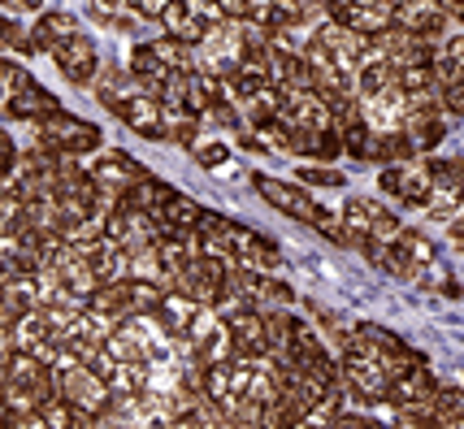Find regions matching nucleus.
<instances>
[{
  "instance_id": "nucleus-1",
  "label": "nucleus",
  "mask_w": 464,
  "mask_h": 429,
  "mask_svg": "<svg viewBox=\"0 0 464 429\" xmlns=\"http://www.w3.org/2000/svg\"><path fill=\"white\" fill-rule=\"evenodd\" d=\"M339 225H343V243L347 247H361L369 239H378V243H391L395 234H400V217L382 208L378 200H369V195H356V200H347L343 213H339Z\"/></svg>"
},
{
  "instance_id": "nucleus-2",
  "label": "nucleus",
  "mask_w": 464,
  "mask_h": 429,
  "mask_svg": "<svg viewBox=\"0 0 464 429\" xmlns=\"http://www.w3.org/2000/svg\"><path fill=\"white\" fill-rule=\"evenodd\" d=\"M339 382H347L361 399L378 404V399H386V390H391V368L382 365V356H373L361 338H352V334H347L343 365H339Z\"/></svg>"
},
{
  "instance_id": "nucleus-3",
  "label": "nucleus",
  "mask_w": 464,
  "mask_h": 429,
  "mask_svg": "<svg viewBox=\"0 0 464 429\" xmlns=\"http://www.w3.org/2000/svg\"><path fill=\"white\" fill-rule=\"evenodd\" d=\"M40 148L57 152V157H87V152H101V126L82 122L74 113L57 109L53 118L40 122Z\"/></svg>"
},
{
  "instance_id": "nucleus-4",
  "label": "nucleus",
  "mask_w": 464,
  "mask_h": 429,
  "mask_svg": "<svg viewBox=\"0 0 464 429\" xmlns=\"http://www.w3.org/2000/svg\"><path fill=\"white\" fill-rule=\"evenodd\" d=\"M113 113H118L135 135H143V139H169V122H165V113H161V100L140 91V87L126 91V96L113 104Z\"/></svg>"
},
{
  "instance_id": "nucleus-5",
  "label": "nucleus",
  "mask_w": 464,
  "mask_h": 429,
  "mask_svg": "<svg viewBox=\"0 0 464 429\" xmlns=\"http://www.w3.org/2000/svg\"><path fill=\"white\" fill-rule=\"evenodd\" d=\"M48 57L57 62V70L74 82V87H87V82L96 79V65H101V57H96V43L87 40L82 31H74L70 40H61Z\"/></svg>"
},
{
  "instance_id": "nucleus-6",
  "label": "nucleus",
  "mask_w": 464,
  "mask_h": 429,
  "mask_svg": "<svg viewBox=\"0 0 464 429\" xmlns=\"http://www.w3.org/2000/svg\"><path fill=\"white\" fill-rule=\"evenodd\" d=\"M361 100V118L373 130H395L404 126V113H408V96L400 82H386L382 91H369V96H356Z\"/></svg>"
},
{
  "instance_id": "nucleus-7",
  "label": "nucleus",
  "mask_w": 464,
  "mask_h": 429,
  "mask_svg": "<svg viewBox=\"0 0 464 429\" xmlns=\"http://www.w3.org/2000/svg\"><path fill=\"white\" fill-rule=\"evenodd\" d=\"M252 186L265 195V205H274L278 213H286V217H295V222H308L313 225V217H317V200L313 195H304L300 186H291V183H278V178H269V174H256L252 178Z\"/></svg>"
},
{
  "instance_id": "nucleus-8",
  "label": "nucleus",
  "mask_w": 464,
  "mask_h": 429,
  "mask_svg": "<svg viewBox=\"0 0 464 429\" xmlns=\"http://www.w3.org/2000/svg\"><path fill=\"white\" fill-rule=\"evenodd\" d=\"M226 329H230L235 356H247V360H265V356H269V329H265L261 312L239 308V312H230V317H226Z\"/></svg>"
},
{
  "instance_id": "nucleus-9",
  "label": "nucleus",
  "mask_w": 464,
  "mask_h": 429,
  "mask_svg": "<svg viewBox=\"0 0 464 429\" xmlns=\"http://www.w3.org/2000/svg\"><path fill=\"white\" fill-rule=\"evenodd\" d=\"M87 174L96 178V186H104V191H113V195H121L130 183H140V178H148V169H143L135 157H126V152H101L96 161L87 165Z\"/></svg>"
},
{
  "instance_id": "nucleus-10",
  "label": "nucleus",
  "mask_w": 464,
  "mask_h": 429,
  "mask_svg": "<svg viewBox=\"0 0 464 429\" xmlns=\"http://www.w3.org/2000/svg\"><path fill=\"white\" fill-rule=\"evenodd\" d=\"M0 104H5V113H9L14 122H31V126H40L44 118H53V113L61 109L57 96H53V91H44L35 79H26L9 100H0Z\"/></svg>"
},
{
  "instance_id": "nucleus-11",
  "label": "nucleus",
  "mask_w": 464,
  "mask_h": 429,
  "mask_svg": "<svg viewBox=\"0 0 464 429\" xmlns=\"http://www.w3.org/2000/svg\"><path fill=\"white\" fill-rule=\"evenodd\" d=\"M230 261L235 265H247V269H269L278 265V247L269 243L265 234H256V230H247V225H230Z\"/></svg>"
},
{
  "instance_id": "nucleus-12",
  "label": "nucleus",
  "mask_w": 464,
  "mask_h": 429,
  "mask_svg": "<svg viewBox=\"0 0 464 429\" xmlns=\"http://www.w3.org/2000/svg\"><path fill=\"white\" fill-rule=\"evenodd\" d=\"M204 208L191 200V195H182V191H169L165 195V205L152 213L157 217V225H161V234H174V239H191V230H196V222H200Z\"/></svg>"
},
{
  "instance_id": "nucleus-13",
  "label": "nucleus",
  "mask_w": 464,
  "mask_h": 429,
  "mask_svg": "<svg viewBox=\"0 0 464 429\" xmlns=\"http://www.w3.org/2000/svg\"><path fill=\"white\" fill-rule=\"evenodd\" d=\"M196 308H200V304H196L191 295H182V291H174V286H169V291H161V300H157V308H152L148 317H152V321H157L169 338H182V334H187V326H191V317H196Z\"/></svg>"
},
{
  "instance_id": "nucleus-14",
  "label": "nucleus",
  "mask_w": 464,
  "mask_h": 429,
  "mask_svg": "<svg viewBox=\"0 0 464 429\" xmlns=\"http://www.w3.org/2000/svg\"><path fill=\"white\" fill-rule=\"evenodd\" d=\"M400 26L412 31V35H421V40H434V35L447 31V9L439 0H408L404 14H400Z\"/></svg>"
},
{
  "instance_id": "nucleus-15",
  "label": "nucleus",
  "mask_w": 464,
  "mask_h": 429,
  "mask_svg": "<svg viewBox=\"0 0 464 429\" xmlns=\"http://www.w3.org/2000/svg\"><path fill=\"white\" fill-rule=\"evenodd\" d=\"M395 195L412 208H425L430 205V195H434V174H430V165H395Z\"/></svg>"
},
{
  "instance_id": "nucleus-16",
  "label": "nucleus",
  "mask_w": 464,
  "mask_h": 429,
  "mask_svg": "<svg viewBox=\"0 0 464 429\" xmlns=\"http://www.w3.org/2000/svg\"><path fill=\"white\" fill-rule=\"evenodd\" d=\"M230 225L222 213H200V222H196V230H191V243H196V252H208V256H222V261H230ZM235 265V261H230Z\"/></svg>"
},
{
  "instance_id": "nucleus-17",
  "label": "nucleus",
  "mask_w": 464,
  "mask_h": 429,
  "mask_svg": "<svg viewBox=\"0 0 464 429\" xmlns=\"http://www.w3.org/2000/svg\"><path fill=\"white\" fill-rule=\"evenodd\" d=\"M74 31H79L74 14H61V9H57V14H44V18L31 26V35H26V40H31V48H35V52H53V48H57L61 40H70Z\"/></svg>"
},
{
  "instance_id": "nucleus-18",
  "label": "nucleus",
  "mask_w": 464,
  "mask_h": 429,
  "mask_svg": "<svg viewBox=\"0 0 464 429\" xmlns=\"http://www.w3.org/2000/svg\"><path fill=\"white\" fill-rule=\"evenodd\" d=\"M404 130H408V139L417 143V148H434V143L447 135L443 109H408V113H404Z\"/></svg>"
},
{
  "instance_id": "nucleus-19",
  "label": "nucleus",
  "mask_w": 464,
  "mask_h": 429,
  "mask_svg": "<svg viewBox=\"0 0 464 429\" xmlns=\"http://www.w3.org/2000/svg\"><path fill=\"white\" fill-rule=\"evenodd\" d=\"M417 157V143L408 139L404 126H395V130H378L373 135V148H369V161H412Z\"/></svg>"
},
{
  "instance_id": "nucleus-20",
  "label": "nucleus",
  "mask_w": 464,
  "mask_h": 429,
  "mask_svg": "<svg viewBox=\"0 0 464 429\" xmlns=\"http://www.w3.org/2000/svg\"><path fill=\"white\" fill-rule=\"evenodd\" d=\"M339 126V139H343V152L352 161H369V148H373V126L364 122L361 113L347 118V122H334Z\"/></svg>"
},
{
  "instance_id": "nucleus-21",
  "label": "nucleus",
  "mask_w": 464,
  "mask_h": 429,
  "mask_svg": "<svg viewBox=\"0 0 464 429\" xmlns=\"http://www.w3.org/2000/svg\"><path fill=\"white\" fill-rule=\"evenodd\" d=\"M430 408L439 416V425H464V390L456 386H434Z\"/></svg>"
},
{
  "instance_id": "nucleus-22",
  "label": "nucleus",
  "mask_w": 464,
  "mask_h": 429,
  "mask_svg": "<svg viewBox=\"0 0 464 429\" xmlns=\"http://www.w3.org/2000/svg\"><path fill=\"white\" fill-rule=\"evenodd\" d=\"M395 243L404 247V256L412 261V265H425V261H434V243H430L425 234H417V230H400V234H395Z\"/></svg>"
},
{
  "instance_id": "nucleus-23",
  "label": "nucleus",
  "mask_w": 464,
  "mask_h": 429,
  "mask_svg": "<svg viewBox=\"0 0 464 429\" xmlns=\"http://www.w3.org/2000/svg\"><path fill=\"white\" fill-rule=\"evenodd\" d=\"M295 178H300L304 186H330V191L343 186V174H339V169H325V165H300Z\"/></svg>"
},
{
  "instance_id": "nucleus-24",
  "label": "nucleus",
  "mask_w": 464,
  "mask_h": 429,
  "mask_svg": "<svg viewBox=\"0 0 464 429\" xmlns=\"http://www.w3.org/2000/svg\"><path fill=\"white\" fill-rule=\"evenodd\" d=\"M152 48H157V57H161L169 70H179V65H191V43L174 40V35H161V40L152 43Z\"/></svg>"
},
{
  "instance_id": "nucleus-25",
  "label": "nucleus",
  "mask_w": 464,
  "mask_h": 429,
  "mask_svg": "<svg viewBox=\"0 0 464 429\" xmlns=\"http://www.w3.org/2000/svg\"><path fill=\"white\" fill-rule=\"evenodd\" d=\"M169 139L182 143V148H196V143H200V118H196V113H179V118L169 122Z\"/></svg>"
},
{
  "instance_id": "nucleus-26",
  "label": "nucleus",
  "mask_w": 464,
  "mask_h": 429,
  "mask_svg": "<svg viewBox=\"0 0 464 429\" xmlns=\"http://www.w3.org/2000/svg\"><path fill=\"white\" fill-rule=\"evenodd\" d=\"M26 79H31V74H26V70H22L18 62L0 57V100H9V96H14V91H18V87H22Z\"/></svg>"
},
{
  "instance_id": "nucleus-27",
  "label": "nucleus",
  "mask_w": 464,
  "mask_h": 429,
  "mask_svg": "<svg viewBox=\"0 0 464 429\" xmlns=\"http://www.w3.org/2000/svg\"><path fill=\"white\" fill-rule=\"evenodd\" d=\"M191 152H196V161L204 169H226V161H230V148L226 143H196Z\"/></svg>"
},
{
  "instance_id": "nucleus-28",
  "label": "nucleus",
  "mask_w": 464,
  "mask_h": 429,
  "mask_svg": "<svg viewBox=\"0 0 464 429\" xmlns=\"http://www.w3.org/2000/svg\"><path fill=\"white\" fill-rule=\"evenodd\" d=\"M0 43L18 48V52H26V57L35 52V48H31V40H26V31H22L18 22H9V18H0Z\"/></svg>"
},
{
  "instance_id": "nucleus-29",
  "label": "nucleus",
  "mask_w": 464,
  "mask_h": 429,
  "mask_svg": "<svg viewBox=\"0 0 464 429\" xmlns=\"http://www.w3.org/2000/svg\"><path fill=\"white\" fill-rule=\"evenodd\" d=\"M439 96H443V109L447 113H456V118H464V74L456 82H447V87H439Z\"/></svg>"
},
{
  "instance_id": "nucleus-30",
  "label": "nucleus",
  "mask_w": 464,
  "mask_h": 429,
  "mask_svg": "<svg viewBox=\"0 0 464 429\" xmlns=\"http://www.w3.org/2000/svg\"><path fill=\"white\" fill-rule=\"evenodd\" d=\"M169 0H135V9H140V18H157Z\"/></svg>"
},
{
  "instance_id": "nucleus-31",
  "label": "nucleus",
  "mask_w": 464,
  "mask_h": 429,
  "mask_svg": "<svg viewBox=\"0 0 464 429\" xmlns=\"http://www.w3.org/2000/svg\"><path fill=\"white\" fill-rule=\"evenodd\" d=\"M0 5H9V9H18V14H35L44 0H0Z\"/></svg>"
},
{
  "instance_id": "nucleus-32",
  "label": "nucleus",
  "mask_w": 464,
  "mask_h": 429,
  "mask_svg": "<svg viewBox=\"0 0 464 429\" xmlns=\"http://www.w3.org/2000/svg\"><path fill=\"white\" fill-rule=\"evenodd\" d=\"M439 5L447 9V18H460L464 22V0H439Z\"/></svg>"
}]
</instances>
